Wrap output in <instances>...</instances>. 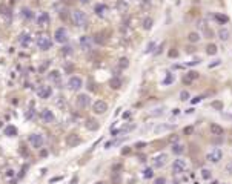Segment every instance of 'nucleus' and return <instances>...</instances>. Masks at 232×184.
Listing matches in <instances>:
<instances>
[{"mask_svg": "<svg viewBox=\"0 0 232 184\" xmlns=\"http://www.w3.org/2000/svg\"><path fill=\"white\" fill-rule=\"evenodd\" d=\"M71 21L74 23V26L77 28H85L88 25V15L86 12H83L82 9H74L71 12Z\"/></svg>", "mask_w": 232, "mask_h": 184, "instance_id": "obj_1", "label": "nucleus"}, {"mask_svg": "<svg viewBox=\"0 0 232 184\" xmlns=\"http://www.w3.org/2000/svg\"><path fill=\"white\" fill-rule=\"evenodd\" d=\"M68 40H69V32L65 26H60V28H57L54 31V42L56 43L65 45V43H68Z\"/></svg>", "mask_w": 232, "mask_h": 184, "instance_id": "obj_2", "label": "nucleus"}, {"mask_svg": "<svg viewBox=\"0 0 232 184\" xmlns=\"http://www.w3.org/2000/svg\"><path fill=\"white\" fill-rule=\"evenodd\" d=\"M82 86H83V80L80 78L78 75H72V77H69V80H68V89L69 91H72V92L80 91V89H82Z\"/></svg>", "mask_w": 232, "mask_h": 184, "instance_id": "obj_3", "label": "nucleus"}, {"mask_svg": "<svg viewBox=\"0 0 232 184\" xmlns=\"http://www.w3.org/2000/svg\"><path fill=\"white\" fill-rule=\"evenodd\" d=\"M29 144L34 149H42L43 144H45V138H43L42 134H31L29 135Z\"/></svg>", "mask_w": 232, "mask_h": 184, "instance_id": "obj_4", "label": "nucleus"}, {"mask_svg": "<svg viewBox=\"0 0 232 184\" xmlns=\"http://www.w3.org/2000/svg\"><path fill=\"white\" fill-rule=\"evenodd\" d=\"M37 48H39V49H42V51H48L51 48V39L48 35H45V34H42V35H39L37 37Z\"/></svg>", "mask_w": 232, "mask_h": 184, "instance_id": "obj_5", "label": "nucleus"}, {"mask_svg": "<svg viewBox=\"0 0 232 184\" xmlns=\"http://www.w3.org/2000/svg\"><path fill=\"white\" fill-rule=\"evenodd\" d=\"M222 158H223V150L220 149V147L212 149L211 152L208 154V156H206V160L209 161V163H218Z\"/></svg>", "mask_w": 232, "mask_h": 184, "instance_id": "obj_6", "label": "nucleus"}, {"mask_svg": "<svg viewBox=\"0 0 232 184\" xmlns=\"http://www.w3.org/2000/svg\"><path fill=\"white\" fill-rule=\"evenodd\" d=\"M51 95H52V88L48 86V84H43V86H40V88L37 89V97L42 98V100H48Z\"/></svg>", "mask_w": 232, "mask_h": 184, "instance_id": "obj_7", "label": "nucleus"}, {"mask_svg": "<svg viewBox=\"0 0 232 184\" xmlns=\"http://www.w3.org/2000/svg\"><path fill=\"white\" fill-rule=\"evenodd\" d=\"M106 111H108V104L103 100H97L92 104V112L95 113V115H101V113H105Z\"/></svg>", "mask_w": 232, "mask_h": 184, "instance_id": "obj_8", "label": "nucleus"}, {"mask_svg": "<svg viewBox=\"0 0 232 184\" xmlns=\"http://www.w3.org/2000/svg\"><path fill=\"white\" fill-rule=\"evenodd\" d=\"M172 170H174V174H183V172L186 170V161L181 160V158L174 160V163H172Z\"/></svg>", "mask_w": 232, "mask_h": 184, "instance_id": "obj_9", "label": "nucleus"}, {"mask_svg": "<svg viewBox=\"0 0 232 184\" xmlns=\"http://www.w3.org/2000/svg\"><path fill=\"white\" fill-rule=\"evenodd\" d=\"M40 118H42V121L46 123V124L56 121V115H54V112L51 109H43L42 113H40Z\"/></svg>", "mask_w": 232, "mask_h": 184, "instance_id": "obj_10", "label": "nucleus"}, {"mask_svg": "<svg viewBox=\"0 0 232 184\" xmlns=\"http://www.w3.org/2000/svg\"><path fill=\"white\" fill-rule=\"evenodd\" d=\"M49 21H51V17H49V14H48L46 11H43V12H40L39 15H37V25H39L40 28L48 26V25H49Z\"/></svg>", "mask_w": 232, "mask_h": 184, "instance_id": "obj_11", "label": "nucleus"}, {"mask_svg": "<svg viewBox=\"0 0 232 184\" xmlns=\"http://www.w3.org/2000/svg\"><path fill=\"white\" fill-rule=\"evenodd\" d=\"M166 163H168V155L166 154H160L152 160V164H154V167H157V169H161L163 166H166Z\"/></svg>", "mask_w": 232, "mask_h": 184, "instance_id": "obj_12", "label": "nucleus"}, {"mask_svg": "<svg viewBox=\"0 0 232 184\" xmlns=\"http://www.w3.org/2000/svg\"><path fill=\"white\" fill-rule=\"evenodd\" d=\"M80 143H82V138H80L77 134L66 135V144L69 146V147H75V146H78Z\"/></svg>", "mask_w": 232, "mask_h": 184, "instance_id": "obj_13", "label": "nucleus"}, {"mask_svg": "<svg viewBox=\"0 0 232 184\" xmlns=\"http://www.w3.org/2000/svg\"><path fill=\"white\" fill-rule=\"evenodd\" d=\"M78 45H80V48H82L83 51H89L91 48H92V39L88 37V35H83V37H80Z\"/></svg>", "mask_w": 232, "mask_h": 184, "instance_id": "obj_14", "label": "nucleus"}, {"mask_svg": "<svg viewBox=\"0 0 232 184\" xmlns=\"http://www.w3.org/2000/svg\"><path fill=\"white\" fill-rule=\"evenodd\" d=\"M89 103H91V98H89L88 94H80L77 97V106L82 107V109H86V107L89 106Z\"/></svg>", "mask_w": 232, "mask_h": 184, "instance_id": "obj_15", "label": "nucleus"}, {"mask_svg": "<svg viewBox=\"0 0 232 184\" xmlns=\"http://www.w3.org/2000/svg\"><path fill=\"white\" fill-rule=\"evenodd\" d=\"M209 131H211V134L214 137H223V134H224L223 127L220 126V124H215V123H212L211 126H209Z\"/></svg>", "mask_w": 232, "mask_h": 184, "instance_id": "obj_16", "label": "nucleus"}, {"mask_svg": "<svg viewBox=\"0 0 232 184\" xmlns=\"http://www.w3.org/2000/svg\"><path fill=\"white\" fill-rule=\"evenodd\" d=\"M108 8L105 3H97L95 6H94V12L99 15V17H103V15H106V12H108Z\"/></svg>", "mask_w": 232, "mask_h": 184, "instance_id": "obj_17", "label": "nucleus"}, {"mask_svg": "<svg viewBox=\"0 0 232 184\" xmlns=\"http://www.w3.org/2000/svg\"><path fill=\"white\" fill-rule=\"evenodd\" d=\"M85 126H86V129H88V131H97V129L100 127V124L97 123L94 118H89V120H86V124H85Z\"/></svg>", "mask_w": 232, "mask_h": 184, "instance_id": "obj_18", "label": "nucleus"}, {"mask_svg": "<svg viewBox=\"0 0 232 184\" xmlns=\"http://www.w3.org/2000/svg\"><path fill=\"white\" fill-rule=\"evenodd\" d=\"M175 124L172 126V124H158V126H155L154 132L155 134H160V132H166V131H171V129H174Z\"/></svg>", "mask_w": 232, "mask_h": 184, "instance_id": "obj_19", "label": "nucleus"}, {"mask_svg": "<svg viewBox=\"0 0 232 184\" xmlns=\"http://www.w3.org/2000/svg\"><path fill=\"white\" fill-rule=\"evenodd\" d=\"M229 37H231V32H229L228 28H222V29L218 31V39L222 40V42H228Z\"/></svg>", "mask_w": 232, "mask_h": 184, "instance_id": "obj_20", "label": "nucleus"}, {"mask_svg": "<svg viewBox=\"0 0 232 184\" xmlns=\"http://www.w3.org/2000/svg\"><path fill=\"white\" fill-rule=\"evenodd\" d=\"M197 78H198V72L191 71V72H188V74H186V77L183 78V82H185L186 84H189V83H192L194 80H197Z\"/></svg>", "mask_w": 232, "mask_h": 184, "instance_id": "obj_21", "label": "nucleus"}, {"mask_svg": "<svg viewBox=\"0 0 232 184\" xmlns=\"http://www.w3.org/2000/svg\"><path fill=\"white\" fill-rule=\"evenodd\" d=\"M109 84H111L112 89H120L122 84H123V80H122L120 77H112L111 82H109Z\"/></svg>", "mask_w": 232, "mask_h": 184, "instance_id": "obj_22", "label": "nucleus"}, {"mask_svg": "<svg viewBox=\"0 0 232 184\" xmlns=\"http://www.w3.org/2000/svg\"><path fill=\"white\" fill-rule=\"evenodd\" d=\"M19 40H20V45L23 48H28L31 45V35L29 34H22Z\"/></svg>", "mask_w": 232, "mask_h": 184, "instance_id": "obj_23", "label": "nucleus"}, {"mask_svg": "<svg viewBox=\"0 0 232 184\" xmlns=\"http://www.w3.org/2000/svg\"><path fill=\"white\" fill-rule=\"evenodd\" d=\"M183 152H185V146H183V144H180V143L172 144V154H175V155H181Z\"/></svg>", "mask_w": 232, "mask_h": 184, "instance_id": "obj_24", "label": "nucleus"}, {"mask_svg": "<svg viewBox=\"0 0 232 184\" xmlns=\"http://www.w3.org/2000/svg\"><path fill=\"white\" fill-rule=\"evenodd\" d=\"M48 77H49V80L52 83H57V84L60 83V72H58V71H51Z\"/></svg>", "mask_w": 232, "mask_h": 184, "instance_id": "obj_25", "label": "nucleus"}, {"mask_svg": "<svg viewBox=\"0 0 232 184\" xmlns=\"http://www.w3.org/2000/svg\"><path fill=\"white\" fill-rule=\"evenodd\" d=\"M214 19L218 21V23H222V25H224V23H228L229 21V17L228 15H224V14H214Z\"/></svg>", "mask_w": 232, "mask_h": 184, "instance_id": "obj_26", "label": "nucleus"}, {"mask_svg": "<svg viewBox=\"0 0 232 184\" xmlns=\"http://www.w3.org/2000/svg\"><path fill=\"white\" fill-rule=\"evenodd\" d=\"M5 135H6V137H14V135H17V127L15 126H6L5 127Z\"/></svg>", "mask_w": 232, "mask_h": 184, "instance_id": "obj_27", "label": "nucleus"}, {"mask_svg": "<svg viewBox=\"0 0 232 184\" xmlns=\"http://www.w3.org/2000/svg\"><path fill=\"white\" fill-rule=\"evenodd\" d=\"M200 34H198V32H189V34H188V40H189L191 43H197V42H200Z\"/></svg>", "mask_w": 232, "mask_h": 184, "instance_id": "obj_28", "label": "nucleus"}, {"mask_svg": "<svg viewBox=\"0 0 232 184\" xmlns=\"http://www.w3.org/2000/svg\"><path fill=\"white\" fill-rule=\"evenodd\" d=\"M152 23H154V20L151 19V17H146V19L143 20L142 26H143V29H146V31H148V29H151V28H152Z\"/></svg>", "mask_w": 232, "mask_h": 184, "instance_id": "obj_29", "label": "nucleus"}, {"mask_svg": "<svg viewBox=\"0 0 232 184\" xmlns=\"http://www.w3.org/2000/svg\"><path fill=\"white\" fill-rule=\"evenodd\" d=\"M22 17L26 19V20L32 19V11L29 8H22Z\"/></svg>", "mask_w": 232, "mask_h": 184, "instance_id": "obj_30", "label": "nucleus"}, {"mask_svg": "<svg viewBox=\"0 0 232 184\" xmlns=\"http://www.w3.org/2000/svg\"><path fill=\"white\" fill-rule=\"evenodd\" d=\"M117 9L122 11V12H125V11L128 9V3L125 2V0H117Z\"/></svg>", "mask_w": 232, "mask_h": 184, "instance_id": "obj_31", "label": "nucleus"}, {"mask_svg": "<svg viewBox=\"0 0 232 184\" xmlns=\"http://www.w3.org/2000/svg\"><path fill=\"white\" fill-rule=\"evenodd\" d=\"M128 66H129V60L126 57H122L120 60H118V68H120V69H126Z\"/></svg>", "mask_w": 232, "mask_h": 184, "instance_id": "obj_32", "label": "nucleus"}, {"mask_svg": "<svg viewBox=\"0 0 232 184\" xmlns=\"http://www.w3.org/2000/svg\"><path fill=\"white\" fill-rule=\"evenodd\" d=\"M94 42H95V43H99V45H105L106 39H105V35H103V34H95V35H94Z\"/></svg>", "mask_w": 232, "mask_h": 184, "instance_id": "obj_33", "label": "nucleus"}, {"mask_svg": "<svg viewBox=\"0 0 232 184\" xmlns=\"http://www.w3.org/2000/svg\"><path fill=\"white\" fill-rule=\"evenodd\" d=\"M111 181H112V184H120V181H122L120 174H118V172H114V174L111 175Z\"/></svg>", "mask_w": 232, "mask_h": 184, "instance_id": "obj_34", "label": "nucleus"}, {"mask_svg": "<svg viewBox=\"0 0 232 184\" xmlns=\"http://www.w3.org/2000/svg\"><path fill=\"white\" fill-rule=\"evenodd\" d=\"M206 52L209 54V55H215V54H217V46L215 45H208V48H206Z\"/></svg>", "mask_w": 232, "mask_h": 184, "instance_id": "obj_35", "label": "nucleus"}, {"mask_svg": "<svg viewBox=\"0 0 232 184\" xmlns=\"http://www.w3.org/2000/svg\"><path fill=\"white\" fill-rule=\"evenodd\" d=\"M0 14H2L3 17H6L8 20L11 19V12H9V9L6 6H0Z\"/></svg>", "mask_w": 232, "mask_h": 184, "instance_id": "obj_36", "label": "nucleus"}, {"mask_svg": "<svg viewBox=\"0 0 232 184\" xmlns=\"http://www.w3.org/2000/svg\"><path fill=\"white\" fill-rule=\"evenodd\" d=\"M211 106L214 107V109H217V111H223V103L222 101H212Z\"/></svg>", "mask_w": 232, "mask_h": 184, "instance_id": "obj_37", "label": "nucleus"}, {"mask_svg": "<svg viewBox=\"0 0 232 184\" xmlns=\"http://www.w3.org/2000/svg\"><path fill=\"white\" fill-rule=\"evenodd\" d=\"M163 112H165V107H157V109H154V112H151V117H158Z\"/></svg>", "mask_w": 232, "mask_h": 184, "instance_id": "obj_38", "label": "nucleus"}, {"mask_svg": "<svg viewBox=\"0 0 232 184\" xmlns=\"http://www.w3.org/2000/svg\"><path fill=\"white\" fill-rule=\"evenodd\" d=\"M201 176L204 178V180H209V178L212 176V172L209 170V169H203V170H201Z\"/></svg>", "mask_w": 232, "mask_h": 184, "instance_id": "obj_39", "label": "nucleus"}, {"mask_svg": "<svg viewBox=\"0 0 232 184\" xmlns=\"http://www.w3.org/2000/svg\"><path fill=\"white\" fill-rule=\"evenodd\" d=\"M143 176H144V178H152V176H154V170L149 169V167H148V169H144V170H143Z\"/></svg>", "mask_w": 232, "mask_h": 184, "instance_id": "obj_40", "label": "nucleus"}, {"mask_svg": "<svg viewBox=\"0 0 232 184\" xmlns=\"http://www.w3.org/2000/svg\"><path fill=\"white\" fill-rule=\"evenodd\" d=\"M189 97H191V95H189V92H188V91H181V92H180V100H181V101L189 100Z\"/></svg>", "mask_w": 232, "mask_h": 184, "instance_id": "obj_41", "label": "nucleus"}, {"mask_svg": "<svg viewBox=\"0 0 232 184\" xmlns=\"http://www.w3.org/2000/svg\"><path fill=\"white\" fill-rule=\"evenodd\" d=\"M132 129H135V124H128L126 127H122L120 131H118V134H120V132H125V134H126V132H129V131H132Z\"/></svg>", "mask_w": 232, "mask_h": 184, "instance_id": "obj_42", "label": "nucleus"}, {"mask_svg": "<svg viewBox=\"0 0 232 184\" xmlns=\"http://www.w3.org/2000/svg\"><path fill=\"white\" fill-rule=\"evenodd\" d=\"M62 54H63V55H71V54H72V48L71 46H65L62 49Z\"/></svg>", "mask_w": 232, "mask_h": 184, "instance_id": "obj_43", "label": "nucleus"}, {"mask_svg": "<svg viewBox=\"0 0 232 184\" xmlns=\"http://www.w3.org/2000/svg\"><path fill=\"white\" fill-rule=\"evenodd\" d=\"M203 32L206 34V37H208V39H212V37H214V32H212V29H209V28H206V29H204Z\"/></svg>", "mask_w": 232, "mask_h": 184, "instance_id": "obj_44", "label": "nucleus"}, {"mask_svg": "<svg viewBox=\"0 0 232 184\" xmlns=\"http://www.w3.org/2000/svg\"><path fill=\"white\" fill-rule=\"evenodd\" d=\"M154 46H155V43H154V42H149V43H148V46H146V51H144V52H152Z\"/></svg>", "mask_w": 232, "mask_h": 184, "instance_id": "obj_45", "label": "nucleus"}, {"mask_svg": "<svg viewBox=\"0 0 232 184\" xmlns=\"http://www.w3.org/2000/svg\"><path fill=\"white\" fill-rule=\"evenodd\" d=\"M172 82H174V77H172V74H169L168 77H166V80L163 82V84H171Z\"/></svg>", "mask_w": 232, "mask_h": 184, "instance_id": "obj_46", "label": "nucleus"}, {"mask_svg": "<svg viewBox=\"0 0 232 184\" xmlns=\"http://www.w3.org/2000/svg\"><path fill=\"white\" fill-rule=\"evenodd\" d=\"M154 184H166V180L163 176H160V178H157V180L154 181Z\"/></svg>", "mask_w": 232, "mask_h": 184, "instance_id": "obj_47", "label": "nucleus"}, {"mask_svg": "<svg viewBox=\"0 0 232 184\" xmlns=\"http://www.w3.org/2000/svg\"><path fill=\"white\" fill-rule=\"evenodd\" d=\"M183 132H185L186 135H189V134L194 132V127H192V126H188V127H185V131H183Z\"/></svg>", "mask_w": 232, "mask_h": 184, "instance_id": "obj_48", "label": "nucleus"}, {"mask_svg": "<svg viewBox=\"0 0 232 184\" xmlns=\"http://www.w3.org/2000/svg\"><path fill=\"white\" fill-rule=\"evenodd\" d=\"M151 5V0H143V3H142V8L144 9V8H148Z\"/></svg>", "mask_w": 232, "mask_h": 184, "instance_id": "obj_49", "label": "nucleus"}, {"mask_svg": "<svg viewBox=\"0 0 232 184\" xmlns=\"http://www.w3.org/2000/svg\"><path fill=\"white\" fill-rule=\"evenodd\" d=\"M226 172H228V174H232V161L228 163V166H226Z\"/></svg>", "mask_w": 232, "mask_h": 184, "instance_id": "obj_50", "label": "nucleus"}, {"mask_svg": "<svg viewBox=\"0 0 232 184\" xmlns=\"http://www.w3.org/2000/svg\"><path fill=\"white\" fill-rule=\"evenodd\" d=\"M144 146H146V143H137V144H135V149H138V150H140V149H143Z\"/></svg>", "mask_w": 232, "mask_h": 184, "instance_id": "obj_51", "label": "nucleus"}, {"mask_svg": "<svg viewBox=\"0 0 232 184\" xmlns=\"http://www.w3.org/2000/svg\"><path fill=\"white\" fill-rule=\"evenodd\" d=\"M198 101H201V97H195V98H192V100H191L192 104H195V103H198Z\"/></svg>", "mask_w": 232, "mask_h": 184, "instance_id": "obj_52", "label": "nucleus"}, {"mask_svg": "<svg viewBox=\"0 0 232 184\" xmlns=\"http://www.w3.org/2000/svg\"><path fill=\"white\" fill-rule=\"evenodd\" d=\"M66 17H68L66 11H62V12H60V19H63V20H65V19H66Z\"/></svg>", "mask_w": 232, "mask_h": 184, "instance_id": "obj_53", "label": "nucleus"}, {"mask_svg": "<svg viewBox=\"0 0 232 184\" xmlns=\"http://www.w3.org/2000/svg\"><path fill=\"white\" fill-rule=\"evenodd\" d=\"M13 175H14V170H11V169L6 170V176H13Z\"/></svg>", "mask_w": 232, "mask_h": 184, "instance_id": "obj_54", "label": "nucleus"}, {"mask_svg": "<svg viewBox=\"0 0 232 184\" xmlns=\"http://www.w3.org/2000/svg\"><path fill=\"white\" fill-rule=\"evenodd\" d=\"M169 57H177V51H171L169 52Z\"/></svg>", "mask_w": 232, "mask_h": 184, "instance_id": "obj_55", "label": "nucleus"}, {"mask_svg": "<svg viewBox=\"0 0 232 184\" xmlns=\"http://www.w3.org/2000/svg\"><path fill=\"white\" fill-rule=\"evenodd\" d=\"M177 140H179L177 137H171V138H169V141H171V143H174V141H177Z\"/></svg>", "mask_w": 232, "mask_h": 184, "instance_id": "obj_56", "label": "nucleus"}, {"mask_svg": "<svg viewBox=\"0 0 232 184\" xmlns=\"http://www.w3.org/2000/svg\"><path fill=\"white\" fill-rule=\"evenodd\" d=\"M78 2H80V3H83V5H86V3H89L91 0H78Z\"/></svg>", "mask_w": 232, "mask_h": 184, "instance_id": "obj_57", "label": "nucleus"}, {"mask_svg": "<svg viewBox=\"0 0 232 184\" xmlns=\"http://www.w3.org/2000/svg\"><path fill=\"white\" fill-rule=\"evenodd\" d=\"M122 154L125 155V154H129V149H122Z\"/></svg>", "mask_w": 232, "mask_h": 184, "instance_id": "obj_58", "label": "nucleus"}, {"mask_svg": "<svg viewBox=\"0 0 232 184\" xmlns=\"http://www.w3.org/2000/svg\"><path fill=\"white\" fill-rule=\"evenodd\" d=\"M95 184H103V183H101V181H99V183H95Z\"/></svg>", "mask_w": 232, "mask_h": 184, "instance_id": "obj_59", "label": "nucleus"}]
</instances>
